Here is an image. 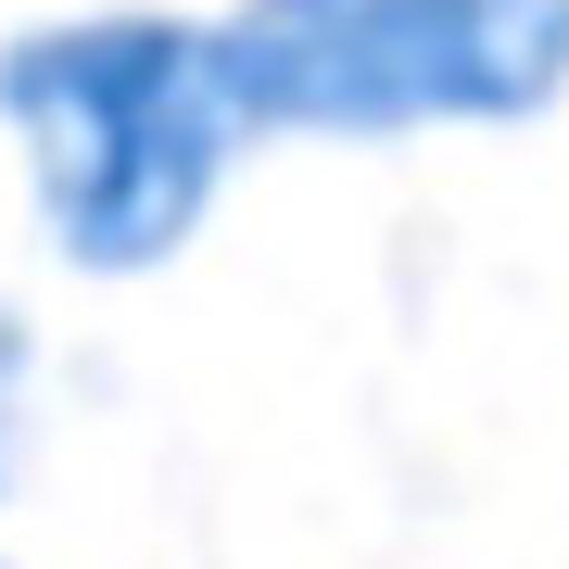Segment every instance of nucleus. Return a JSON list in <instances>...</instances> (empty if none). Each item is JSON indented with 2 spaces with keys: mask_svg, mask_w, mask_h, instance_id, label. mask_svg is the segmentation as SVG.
<instances>
[{
  "mask_svg": "<svg viewBox=\"0 0 569 569\" xmlns=\"http://www.w3.org/2000/svg\"><path fill=\"white\" fill-rule=\"evenodd\" d=\"M26 380H39V355H26V317L0 305V493H13V456H26Z\"/></svg>",
  "mask_w": 569,
  "mask_h": 569,
  "instance_id": "7ed1b4c3",
  "label": "nucleus"
},
{
  "mask_svg": "<svg viewBox=\"0 0 569 569\" xmlns=\"http://www.w3.org/2000/svg\"><path fill=\"white\" fill-rule=\"evenodd\" d=\"M0 127L39 190V241L89 279L178 266L253 140L228 39L152 0H102V13H51L0 39Z\"/></svg>",
  "mask_w": 569,
  "mask_h": 569,
  "instance_id": "f257e3e1",
  "label": "nucleus"
},
{
  "mask_svg": "<svg viewBox=\"0 0 569 569\" xmlns=\"http://www.w3.org/2000/svg\"><path fill=\"white\" fill-rule=\"evenodd\" d=\"M216 39L253 140L531 127L569 102V0H228Z\"/></svg>",
  "mask_w": 569,
  "mask_h": 569,
  "instance_id": "f03ea898",
  "label": "nucleus"
}]
</instances>
